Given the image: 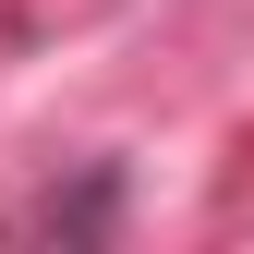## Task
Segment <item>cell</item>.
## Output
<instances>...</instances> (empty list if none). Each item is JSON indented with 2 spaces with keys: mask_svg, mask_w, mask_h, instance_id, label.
<instances>
[{
  "mask_svg": "<svg viewBox=\"0 0 254 254\" xmlns=\"http://www.w3.org/2000/svg\"><path fill=\"white\" fill-rule=\"evenodd\" d=\"M109 218H121V206H109V182H85V194H49V206H24L12 230H61V242H97Z\"/></svg>",
  "mask_w": 254,
  "mask_h": 254,
  "instance_id": "1",
  "label": "cell"
}]
</instances>
